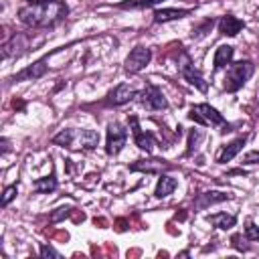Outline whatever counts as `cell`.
Here are the masks:
<instances>
[{"label":"cell","mask_w":259,"mask_h":259,"mask_svg":"<svg viewBox=\"0 0 259 259\" xmlns=\"http://www.w3.org/2000/svg\"><path fill=\"white\" fill-rule=\"evenodd\" d=\"M28 49V42H26V36L24 34H14L10 40H6L4 42V57L6 59H10V57H18V55H22V51H26Z\"/></svg>","instance_id":"cell-13"},{"label":"cell","mask_w":259,"mask_h":259,"mask_svg":"<svg viewBox=\"0 0 259 259\" xmlns=\"http://www.w3.org/2000/svg\"><path fill=\"white\" fill-rule=\"evenodd\" d=\"M223 200H229V194L227 192H219V190H208V192H202L196 200V206L198 208H206L210 204H217V202H223Z\"/></svg>","instance_id":"cell-18"},{"label":"cell","mask_w":259,"mask_h":259,"mask_svg":"<svg viewBox=\"0 0 259 259\" xmlns=\"http://www.w3.org/2000/svg\"><path fill=\"white\" fill-rule=\"evenodd\" d=\"M99 144V134L93 130H73V142L69 148L75 150H93Z\"/></svg>","instance_id":"cell-8"},{"label":"cell","mask_w":259,"mask_h":259,"mask_svg":"<svg viewBox=\"0 0 259 259\" xmlns=\"http://www.w3.org/2000/svg\"><path fill=\"white\" fill-rule=\"evenodd\" d=\"M180 75H182L190 85H194L198 91L206 93L208 83H206V81H204V77L198 73V69H194L192 61H190V59H188V55H184V53H182V57H180Z\"/></svg>","instance_id":"cell-6"},{"label":"cell","mask_w":259,"mask_h":259,"mask_svg":"<svg viewBox=\"0 0 259 259\" xmlns=\"http://www.w3.org/2000/svg\"><path fill=\"white\" fill-rule=\"evenodd\" d=\"M200 140H202V132H198V130H192L190 134H188V148H186V154L190 156L196 148H198V144H200Z\"/></svg>","instance_id":"cell-23"},{"label":"cell","mask_w":259,"mask_h":259,"mask_svg":"<svg viewBox=\"0 0 259 259\" xmlns=\"http://www.w3.org/2000/svg\"><path fill=\"white\" fill-rule=\"evenodd\" d=\"M45 73H47V57L40 59V61H36V63H32V65L26 67V69H22L20 73H16V75L12 77V81H32V79L42 77Z\"/></svg>","instance_id":"cell-10"},{"label":"cell","mask_w":259,"mask_h":259,"mask_svg":"<svg viewBox=\"0 0 259 259\" xmlns=\"http://www.w3.org/2000/svg\"><path fill=\"white\" fill-rule=\"evenodd\" d=\"M160 0H123V2H119L117 6L119 8H144V6H154V4H158Z\"/></svg>","instance_id":"cell-22"},{"label":"cell","mask_w":259,"mask_h":259,"mask_svg":"<svg viewBox=\"0 0 259 259\" xmlns=\"http://www.w3.org/2000/svg\"><path fill=\"white\" fill-rule=\"evenodd\" d=\"M188 117L192 119V121H196V123H200V125H217V127H229V123H227V119L214 109V107H210L208 103H198V105H194L192 109H190V113H188Z\"/></svg>","instance_id":"cell-3"},{"label":"cell","mask_w":259,"mask_h":259,"mask_svg":"<svg viewBox=\"0 0 259 259\" xmlns=\"http://www.w3.org/2000/svg\"><path fill=\"white\" fill-rule=\"evenodd\" d=\"M253 75V63L251 61H237V63H231L229 71H227V77H225V89L227 91H239L247 81L249 77Z\"/></svg>","instance_id":"cell-2"},{"label":"cell","mask_w":259,"mask_h":259,"mask_svg":"<svg viewBox=\"0 0 259 259\" xmlns=\"http://www.w3.org/2000/svg\"><path fill=\"white\" fill-rule=\"evenodd\" d=\"M176 186H178L176 178H172V176H168V174H160V178H158V184H156V190H154V194H156V198H164V196L172 194Z\"/></svg>","instance_id":"cell-17"},{"label":"cell","mask_w":259,"mask_h":259,"mask_svg":"<svg viewBox=\"0 0 259 259\" xmlns=\"http://www.w3.org/2000/svg\"><path fill=\"white\" fill-rule=\"evenodd\" d=\"M67 12H69V8L61 0L47 2V4L26 2L24 6L18 8V18H20V22H24L30 28H45V26H53V24L61 22L67 16Z\"/></svg>","instance_id":"cell-1"},{"label":"cell","mask_w":259,"mask_h":259,"mask_svg":"<svg viewBox=\"0 0 259 259\" xmlns=\"http://www.w3.org/2000/svg\"><path fill=\"white\" fill-rule=\"evenodd\" d=\"M125 142H127V132L123 130V125H119L117 121L109 123L107 125V140H105V152L109 156H115L123 150Z\"/></svg>","instance_id":"cell-4"},{"label":"cell","mask_w":259,"mask_h":259,"mask_svg":"<svg viewBox=\"0 0 259 259\" xmlns=\"http://www.w3.org/2000/svg\"><path fill=\"white\" fill-rule=\"evenodd\" d=\"M138 97H140V103L150 111H160V109L168 107V101H166L164 93L154 85H146V89L140 91Z\"/></svg>","instance_id":"cell-5"},{"label":"cell","mask_w":259,"mask_h":259,"mask_svg":"<svg viewBox=\"0 0 259 259\" xmlns=\"http://www.w3.org/2000/svg\"><path fill=\"white\" fill-rule=\"evenodd\" d=\"M152 59V51L148 47H136L127 57H125V71L127 73H140Z\"/></svg>","instance_id":"cell-7"},{"label":"cell","mask_w":259,"mask_h":259,"mask_svg":"<svg viewBox=\"0 0 259 259\" xmlns=\"http://www.w3.org/2000/svg\"><path fill=\"white\" fill-rule=\"evenodd\" d=\"M206 221H208L210 225H214V227H219V229L227 231V229L235 227L237 217H235V214H227V212H217V214H208V217H206Z\"/></svg>","instance_id":"cell-20"},{"label":"cell","mask_w":259,"mask_h":259,"mask_svg":"<svg viewBox=\"0 0 259 259\" xmlns=\"http://www.w3.org/2000/svg\"><path fill=\"white\" fill-rule=\"evenodd\" d=\"M245 237H247L249 241H259V227L249 221L247 227H245Z\"/></svg>","instance_id":"cell-24"},{"label":"cell","mask_w":259,"mask_h":259,"mask_svg":"<svg viewBox=\"0 0 259 259\" xmlns=\"http://www.w3.org/2000/svg\"><path fill=\"white\" fill-rule=\"evenodd\" d=\"M172 166L164 160H138L130 166L132 172H162V170H170Z\"/></svg>","instance_id":"cell-14"},{"label":"cell","mask_w":259,"mask_h":259,"mask_svg":"<svg viewBox=\"0 0 259 259\" xmlns=\"http://www.w3.org/2000/svg\"><path fill=\"white\" fill-rule=\"evenodd\" d=\"M40 255L42 257H61V253L57 249H53L51 245H40Z\"/></svg>","instance_id":"cell-27"},{"label":"cell","mask_w":259,"mask_h":259,"mask_svg":"<svg viewBox=\"0 0 259 259\" xmlns=\"http://www.w3.org/2000/svg\"><path fill=\"white\" fill-rule=\"evenodd\" d=\"M32 188H34L36 192H53V190L57 188V178H55L53 174H51V176H45V178H38V180H34Z\"/></svg>","instance_id":"cell-21"},{"label":"cell","mask_w":259,"mask_h":259,"mask_svg":"<svg viewBox=\"0 0 259 259\" xmlns=\"http://www.w3.org/2000/svg\"><path fill=\"white\" fill-rule=\"evenodd\" d=\"M136 95H138V91H136L132 85L121 83V85H117V87L109 93L107 103H111V105H123V103H127L130 99H134Z\"/></svg>","instance_id":"cell-11"},{"label":"cell","mask_w":259,"mask_h":259,"mask_svg":"<svg viewBox=\"0 0 259 259\" xmlns=\"http://www.w3.org/2000/svg\"><path fill=\"white\" fill-rule=\"evenodd\" d=\"M16 192H18V186H16V184L8 186V188L4 190V194H2V206H8V204H10V200L16 196Z\"/></svg>","instance_id":"cell-25"},{"label":"cell","mask_w":259,"mask_h":259,"mask_svg":"<svg viewBox=\"0 0 259 259\" xmlns=\"http://www.w3.org/2000/svg\"><path fill=\"white\" fill-rule=\"evenodd\" d=\"M233 47L231 45H221L217 51H214V59H212V63H214V69H223V67H227V65H231V61H233Z\"/></svg>","instance_id":"cell-19"},{"label":"cell","mask_w":259,"mask_h":259,"mask_svg":"<svg viewBox=\"0 0 259 259\" xmlns=\"http://www.w3.org/2000/svg\"><path fill=\"white\" fill-rule=\"evenodd\" d=\"M130 125H132V134H134L136 146H138L140 150H144V152H152V148H154V136H152L150 132H144V130L140 127L136 115L130 117Z\"/></svg>","instance_id":"cell-9"},{"label":"cell","mask_w":259,"mask_h":259,"mask_svg":"<svg viewBox=\"0 0 259 259\" xmlns=\"http://www.w3.org/2000/svg\"><path fill=\"white\" fill-rule=\"evenodd\" d=\"M30 4H47V2H55V0H26Z\"/></svg>","instance_id":"cell-29"},{"label":"cell","mask_w":259,"mask_h":259,"mask_svg":"<svg viewBox=\"0 0 259 259\" xmlns=\"http://www.w3.org/2000/svg\"><path fill=\"white\" fill-rule=\"evenodd\" d=\"M188 14H190L188 8H160L154 12V22H170V20L184 18Z\"/></svg>","instance_id":"cell-15"},{"label":"cell","mask_w":259,"mask_h":259,"mask_svg":"<svg viewBox=\"0 0 259 259\" xmlns=\"http://www.w3.org/2000/svg\"><path fill=\"white\" fill-rule=\"evenodd\" d=\"M243 146H245V138H237V140H233L229 146H225V148L219 152L217 162H219V164H225V162L233 160V158L241 152V148H243Z\"/></svg>","instance_id":"cell-16"},{"label":"cell","mask_w":259,"mask_h":259,"mask_svg":"<svg viewBox=\"0 0 259 259\" xmlns=\"http://www.w3.org/2000/svg\"><path fill=\"white\" fill-rule=\"evenodd\" d=\"M243 162L245 164H259V152H247Z\"/></svg>","instance_id":"cell-28"},{"label":"cell","mask_w":259,"mask_h":259,"mask_svg":"<svg viewBox=\"0 0 259 259\" xmlns=\"http://www.w3.org/2000/svg\"><path fill=\"white\" fill-rule=\"evenodd\" d=\"M243 28H245V22L239 20L237 16H233V14H227V16H223V18L219 20V32L225 34V36H235V34H239Z\"/></svg>","instance_id":"cell-12"},{"label":"cell","mask_w":259,"mask_h":259,"mask_svg":"<svg viewBox=\"0 0 259 259\" xmlns=\"http://www.w3.org/2000/svg\"><path fill=\"white\" fill-rule=\"evenodd\" d=\"M69 212H71V206H59V208H55V212L51 214V223H59L61 219L69 217Z\"/></svg>","instance_id":"cell-26"}]
</instances>
